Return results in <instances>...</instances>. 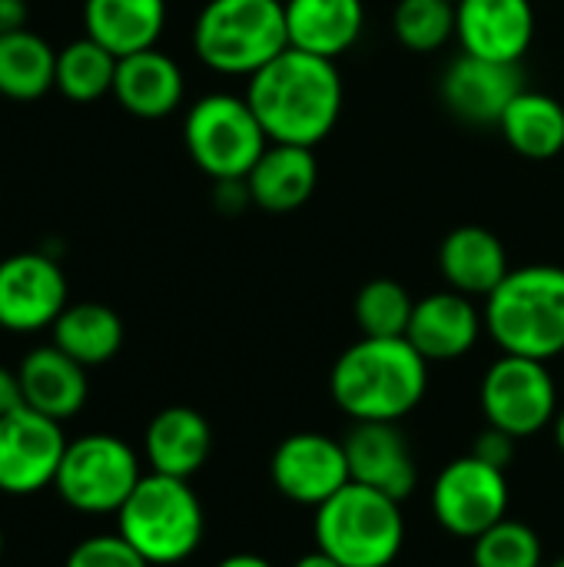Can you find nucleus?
I'll list each match as a JSON object with an SVG mask.
<instances>
[{
  "instance_id": "nucleus-1",
  "label": "nucleus",
  "mask_w": 564,
  "mask_h": 567,
  "mask_svg": "<svg viewBox=\"0 0 564 567\" xmlns=\"http://www.w3.org/2000/svg\"><path fill=\"white\" fill-rule=\"evenodd\" d=\"M342 76L336 60L286 47L276 60L249 76L246 100L259 116L269 143L316 146L342 113Z\"/></svg>"
},
{
  "instance_id": "nucleus-2",
  "label": "nucleus",
  "mask_w": 564,
  "mask_h": 567,
  "mask_svg": "<svg viewBox=\"0 0 564 567\" xmlns=\"http://www.w3.org/2000/svg\"><path fill=\"white\" fill-rule=\"evenodd\" d=\"M329 392L352 422H402L429 392V362L409 339L362 336L336 359Z\"/></svg>"
},
{
  "instance_id": "nucleus-3",
  "label": "nucleus",
  "mask_w": 564,
  "mask_h": 567,
  "mask_svg": "<svg viewBox=\"0 0 564 567\" xmlns=\"http://www.w3.org/2000/svg\"><path fill=\"white\" fill-rule=\"evenodd\" d=\"M485 332L505 355L548 362L564 352V269L552 262L512 269L482 306Z\"/></svg>"
},
{
  "instance_id": "nucleus-4",
  "label": "nucleus",
  "mask_w": 564,
  "mask_h": 567,
  "mask_svg": "<svg viewBox=\"0 0 564 567\" xmlns=\"http://www.w3.org/2000/svg\"><path fill=\"white\" fill-rule=\"evenodd\" d=\"M116 532L150 567H170L196 555L206 515L186 478L150 472L116 512Z\"/></svg>"
},
{
  "instance_id": "nucleus-5",
  "label": "nucleus",
  "mask_w": 564,
  "mask_h": 567,
  "mask_svg": "<svg viewBox=\"0 0 564 567\" xmlns=\"http://www.w3.org/2000/svg\"><path fill=\"white\" fill-rule=\"evenodd\" d=\"M286 47L283 0H206L193 27L196 56L226 76H253Z\"/></svg>"
},
{
  "instance_id": "nucleus-6",
  "label": "nucleus",
  "mask_w": 564,
  "mask_h": 567,
  "mask_svg": "<svg viewBox=\"0 0 564 567\" xmlns=\"http://www.w3.org/2000/svg\"><path fill=\"white\" fill-rule=\"evenodd\" d=\"M312 535L342 567H392L406 545L402 502L349 482L316 508Z\"/></svg>"
},
{
  "instance_id": "nucleus-7",
  "label": "nucleus",
  "mask_w": 564,
  "mask_h": 567,
  "mask_svg": "<svg viewBox=\"0 0 564 567\" xmlns=\"http://www.w3.org/2000/svg\"><path fill=\"white\" fill-rule=\"evenodd\" d=\"M189 159L216 183H243L266 153L269 136L246 96L206 93L183 120Z\"/></svg>"
},
{
  "instance_id": "nucleus-8",
  "label": "nucleus",
  "mask_w": 564,
  "mask_h": 567,
  "mask_svg": "<svg viewBox=\"0 0 564 567\" xmlns=\"http://www.w3.org/2000/svg\"><path fill=\"white\" fill-rule=\"evenodd\" d=\"M140 478L136 452L116 435L93 432L66 442L53 492L80 515H116Z\"/></svg>"
},
{
  "instance_id": "nucleus-9",
  "label": "nucleus",
  "mask_w": 564,
  "mask_h": 567,
  "mask_svg": "<svg viewBox=\"0 0 564 567\" xmlns=\"http://www.w3.org/2000/svg\"><path fill=\"white\" fill-rule=\"evenodd\" d=\"M479 402L485 422L512 439H529L558 415V389L548 365L525 355L502 352V359H495L482 375Z\"/></svg>"
},
{
  "instance_id": "nucleus-10",
  "label": "nucleus",
  "mask_w": 564,
  "mask_h": 567,
  "mask_svg": "<svg viewBox=\"0 0 564 567\" xmlns=\"http://www.w3.org/2000/svg\"><path fill=\"white\" fill-rule=\"evenodd\" d=\"M432 515L449 535L475 542L482 532L509 518L505 472L472 452L449 462L432 482Z\"/></svg>"
},
{
  "instance_id": "nucleus-11",
  "label": "nucleus",
  "mask_w": 564,
  "mask_h": 567,
  "mask_svg": "<svg viewBox=\"0 0 564 567\" xmlns=\"http://www.w3.org/2000/svg\"><path fill=\"white\" fill-rule=\"evenodd\" d=\"M63 452V425L27 405H17L0 419V492L27 498L50 488Z\"/></svg>"
},
{
  "instance_id": "nucleus-12",
  "label": "nucleus",
  "mask_w": 564,
  "mask_h": 567,
  "mask_svg": "<svg viewBox=\"0 0 564 567\" xmlns=\"http://www.w3.org/2000/svg\"><path fill=\"white\" fill-rule=\"evenodd\" d=\"M66 306V276L50 252H13L0 259V329L17 336L53 329Z\"/></svg>"
},
{
  "instance_id": "nucleus-13",
  "label": "nucleus",
  "mask_w": 564,
  "mask_h": 567,
  "mask_svg": "<svg viewBox=\"0 0 564 567\" xmlns=\"http://www.w3.org/2000/svg\"><path fill=\"white\" fill-rule=\"evenodd\" d=\"M269 478L286 502L319 508L352 482L346 445L322 432H296L276 445Z\"/></svg>"
},
{
  "instance_id": "nucleus-14",
  "label": "nucleus",
  "mask_w": 564,
  "mask_h": 567,
  "mask_svg": "<svg viewBox=\"0 0 564 567\" xmlns=\"http://www.w3.org/2000/svg\"><path fill=\"white\" fill-rule=\"evenodd\" d=\"M455 37L462 53L522 63L535 40L532 0H455Z\"/></svg>"
},
{
  "instance_id": "nucleus-15",
  "label": "nucleus",
  "mask_w": 564,
  "mask_h": 567,
  "mask_svg": "<svg viewBox=\"0 0 564 567\" xmlns=\"http://www.w3.org/2000/svg\"><path fill=\"white\" fill-rule=\"evenodd\" d=\"M522 70L519 63H499V60H482L472 53L455 56L439 83L442 103L449 106L452 116L465 123H485L499 126L502 113L509 103L522 93Z\"/></svg>"
},
{
  "instance_id": "nucleus-16",
  "label": "nucleus",
  "mask_w": 564,
  "mask_h": 567,
  "mask_svg": "<svg viewBox=\"0 0 564 567\" xmlns=\"http://www.w3.org/2000/svg\"><path fill=\"white\" fill-rule=\"evenodd\" d=\"M349 458V478L376 488L396 502H406L419 485V468L406 435L396 422H356L342 439Z\"/></svg>"
},
{
  "instance_id": "nucleus-17",
  "label": "nucleus",
  "mask_w": 564,
  "mask_h": 567,
  "mask_svg": "<svg viewBox=\"0 0 564 567\" xmlns=\"http://www.w3.org/2000/svg\"><path fill=\"white\" fill-rule=\"evenodd\" d=\"M482 329L485 316L479 312L472 296L449 289L416 302L406 339L425 362H455L475 349Z\"/></svg>"
},
{
  "instance_id": "nucleus-18",
  "label": "nucleus",
  "mask_w": 564,
  "mask_h": 567,
  "mask_svg": "<svg viewBox=\"0 0 564 567\" xmlns=\"http://www.w3.org/2000/svg\"><path fill=\"white\" fill-rule=\"evenodd\" d=\"M17 382H20L23 405L60 422V425L66 419L80 415V409L86 405V395H90L86 369L76 359H70L63 349H57L53 342L30 349L20 359Z\"/></svg>"
},
{
  "instance_id": "nucleus-19",
  "label": "nucleus",
  "mask_w": 564,
  "mask_h": 567,
  "mask_svg": "<svg viewBox=\"0 0 564 567\" xmlns=\"http://www.w3.org/2000/svg\"><path fill=\"white\" fill-rule=\"evenodd\" d=\"M183 93H186L183 70L160 47L120 56L113 96L130 116L163 120V116L176 113V106L183 103Z\"/></svg>"
},
{
  "instance_id": "nucleus-20",
  "label": "nucleus",
  "mask_w": 564,
  "mask_h": 567,
  "mask_svg": "<svg viewBox=\"0 0 564 567\" xmlns=\"http://www.w3.org/2000/svg\"><path fill=\"white\" fill-rule=\"evenodd\" d=\"M213 452V429L209 422L189 405H170L156 412L143 435V455L150 472L193 478Z\"/></svg>"
},
{
  "instance_id": "nucleus-21",
  "label": "nucleus",
  "mask_w": 564,
  "mask_h": 567,
  "mask_svg": "<svg viewBox=\"0 0 564 567\" xmlns=\"http://www.w3.org/2000/svg\"><path fill=\"white\" fill-rule=\"evenodd\" d=\"M319 183V163L312 146L296 143H269L256 159L249 176L243 179L246 196L263 213H293L299 209Z\"/></svg>"
},
{
  "instance_id": "nucleus-22",
  "label": "nucleus",
  "mask_w": 564,
  "mask_h": 567,
  "mask_svg": "<svg viewBox=\"0 0 564 567\" xmlns=\"http://www.w3.org/2000/svg\"><path fill=\"white\" fill-rule=\"evenodd\" d=\"M439 269L449 289L489 299L512 272L502 239L485 226H459L439 246Z\"/></svg>"
},
{
  "instance_id": "nucleus-23",
  "label": "nucleus",
  "mask_w": 564,
  "mask_h": 567,
  "mask_svg": "<svg viewBox=\"0 0 564 567\" xmlns=\"http://www.w3.org/2000/svg\"><path fill=\"white\" fill-rule=\"evenodd\" d=\"M289 47L339 60L349 53L366 27L362 0H283Z\"/></svg>"
},
{
  "instance_id": "nucleus-24",
  "label": "nucleus",
  "mask_w": 564,
  "mask_h": 567,
  "mask_svg": "<svg viewBox=\"0 0 564 567\" xmlns=\"http://www.w3.org/2000/svg\"><path fill=\"white\" fill-rule=\"evenodd\" d=\"M166 27V0H83V30L113 56L156 47Z\"/></svg>"
},
{
  "instance_id": "nucleus-25",
  "label": "nucleus",
  "mask_w": 564,
  "mask_h": 567,
  "mask_svg": "<svg viewBox=\"0 0 564 567\" xmlns=\"http://www.w3.org/2000/svg\"><path fill=\"white\" fill-rule=\"evenodd\" d=\"M57 90V50L30 27L0 33V96L33 103Z\"/></svg>"
},
{
  "instance_id": "nucleus-26",
  "label": "nucleus",
  "mask_w": 564,
  "mask_h": 567,
  "mask_svg": "<svg viewBox=\"0 0 564 567\" xmlns=\"http://www.w3.org/2000/svg\"><path fill=\"white\" fill-rule=\"evenodd\" d=\"M50 332L53 346L83 369L106 365L123 349V319L103 302H70Z\"/></svg>"
},
{
  "instance_id": "nucleus-27",
  "label": "nucleus",
  "mask_w": 564,
  "mask_h": 567,
  "mask_svg": "<svg viewBox=\"0 0 564 567\" xmlns=\"http://www.w3.org/2000/svg\"><path fill=\"white\" fill-rule=\"evenodd\" d=\"M499 130L519 156L552 159L564 150V103L548 93L522 90L502 113Z\"/></svg>"
},
{
  "instance_id": "nucleus-28",
  "label": "nucleus",
  "mask_w": 564,
  "mask_h": 567,
  "mask_svg": "<svg viewBox=\"0 0 564 567\" xmlns=\"http://www.w3.org/2000/svg\"><path fill=\"white\" fill-rule=\"evenodd\" d=\"M116 63L120 56L83 33L80 40L57 50V90L73 103L103 100L106 93H113Z\"/></svg>"
},
{
  "instance_id": "nucleus-29",
  "label": "nucleus",
  "mask_w": 564,
  "mask_h": 567,
  "mask_svg": "<svg viewBox=\"0 0 564 567\" xmlns=\"http://www.w3.org/2000/svg\"><path fill=\"white\" fill-rule=\"evenodd\" d=\"M416 299L396 279H372L356 296V326L369 339H406Z\"/></svg>"
},
{
  "instance_id": "nucleus-30",
  "label": "nucleus",
  "mask_w": 564,
  "mask_h": 567,
  "mask_svg": "<svg viewBox=\"0 0 564 567\" xmlns=\"http://www.w3.org/2000/svg\"><path fill=\"white\" fill-rule=\"evenodd\" d=\"M392 33L412 53H435L455 37V0H399Z\"/></svg>"
},
{
  "instance_id": "nucleus-31",
  "label": "nucleus",
  "mask_w": 564,
  "mask_h": 567,
  "mask_svg": "<svg viewBox=\"0 0 564 567\" xmlns=\"http://www.w3.org/2000/svg\"><path fill=\"white\" fill-rule=\"evenodd\" d=\"M472 567H542V538L515 518H502L472 542Z\"/></svg>"
},
{
  "instance_id": "nucleus-32",
  "label": "nucleus",
  "mask_w": 564,
  "mask_h": 567,
  "mask_svg": "<svg viewBox=\"0 0 564 567\" xmlns=\"http://www.w3.org/2000/svg\"><path fill=\"white\" fill-rule=\"evenodd\" d=\"M63 567H150V561L116 532V535H90L66 555Z\"/></svg>"
},
{
  "instance_id": "nucleus-33",
  "label": "nucleus",
  "mask_w": 564,
  "mask_h": 567,
  "mask_svg": "<svg viewBox=\"0 0 564 567\" xmlns=\"http://www.w3.org/2000/svg\"><path fill=\"white\" fill-rule=\"evenodd\" d=\"M515 442L519 439H512L509 432H502V429H495V425H489L485 432H479L475 435V445H472V455H479L482 462H489V465H495V468H509L512 465V458H515Z\"/></svg>"
},
{
  "instance_id": "nucleus-34",
  "label": "nucleus",
  "mask_w": 564,
  "mask_h": 567,
  "mask_svg": "<svg viewBox=\"0 0 564 567\" xmlns=\"http://www.w3.org/2000/svg\"><path fill=\"white\" fill-rule=\"evenodd\" d=\"M30 20L27 0H0V33H13L23 30Z\"/></svg>"
},
{
  "instance_id": "nucleus-35",
  "label": "nucleus",
  "mask_w": 564,
  "mask_h": 567,
  "mask_svg": "<svg viewBox=\"0 0 564 567\" xmlns=\"http://www.w3.org/2000/svg\"><path fill=\"white\" fill-rule=\"evenodd\" d=\"M17 405H23L17 372H10L7 365H0V419H3L7 412H13Z\"/></svg>"
},
{
  "instance_id": "nucleus-36",
  "label": "nucleus",
  "mask_w": 564,
  "mask_h": 567,
  "mask_svg": "<svg viewBox=\"0 0 564 567\" xmlns=\"http://www.w3.org/2000/svg\"><path fill=\"white\" fill-rule=\"evenodd\" d=\"M293 567H342V565H339L332 555H326V551H319V548H316V551L302 555V558H299Z\"/></svg>"
},
{
  "instance_id": "nucleus-37",
  "label": "nucleus",
  "mask_w": 564,
  "mask_h": 567,
  "mask_svg": "<svg viewBox=\"0 0 564 567\" xmlns=\"http://www.w3.org/2000/svg\"><path fill=\"white\" fill-rule=\"evenodd\" d=\"M216 567H273L266 558H259V555H229V558H223Z\"/></svg>"
},
{
  "instance_id": "nucleus-38",
  "label": "nucleus",
  "mask_w": 564,
  "mask_h": 567,
  "mask_svg": "<svg viewBox=\"0 0 564 567\" xmlns=\"http://www.w3.org/2000/svg\"><path fill=\"white\" fill-rule=\"evenodd\" d=\"M552 425H555V445L562 449V455H564V409L555 415V422H552Z\"/></svg>"
},
{
  "instance_id": "nucleus-39",
  "label": "nucleus",
  "mask_w": 564,
  "mask_h": 567,
  "mask_svg": "<svg viewBox=\"0 0 564 567\" xmlns=\"http://www.w3.org/2000/svg\"><path fill=\"white\" fill-rule=\"evenodd\" d=\"M0 555H3V528H0Z\"/></svg>"
},
{
  "instance_id": "nucleus-40",
  "label": "nucleus",
  "mask_w": 564,
  "mask_h": 567,
  "mask_svg": "<svg viewBox=\"0 0 564 567\" xmlns=\"http://www.w3.org/2000/svg\"><path fill=\"white\" fill-rule=\"evenodd\" d=\"M552 567H564V558H562V561H555V565H552Z\"/></svg>"
}]
</instances>
